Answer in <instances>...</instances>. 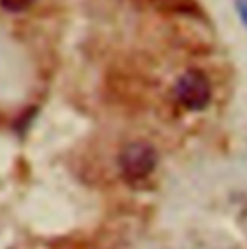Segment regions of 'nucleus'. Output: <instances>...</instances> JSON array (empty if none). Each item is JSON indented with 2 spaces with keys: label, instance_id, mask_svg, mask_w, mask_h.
Listing matches in <instances>:
<instances>
[{
  "label": "nucleus",
  "instance_id": "1",
  "mask_svg": "<svg viewBox=\"0 0 247 249\" xmlns=\"http://www.w3.org/2000/svg\"><path fill=\"white\" fill-rule=\"evenodd\" d=\"M157 162H159V155L155 147L147 141H133L125 145L118 157L120 172L129 182H139L149 178L157 168Z\"/></svg>",
  "mask_w": 247,
  "mask_h": 249
},
{
  "label": "nucleus",
  "instance_id": "2",
  "mask_svg": "<svg viewBox=\"0 0 247 249\" xmlns=\"http://www.w3.org/2000/svg\"><path fill=\"white\" fill-rule=\"evenodd\" d=\"M174 95L187 110H203L211 103L212 89L205 73L197 70H187L178 77L174 85Z\"/></svg>",
  "mask_w": 247,
  "mask_h": 249
},
{
  "label": "nucleus",
  "instance_id": "3",
  "mask_svg": "<svg viewBox=\"0 0 247 249\" xmlns=\"http://www.w3.org/2000/svg\"><path fill=\"white\" fill-rule=\"evenodd\" d=\"M159 10H164V12H180V14H189V12H195V0H143Z\"/></svg>",
  "mask_w": 247,
  "mask_h": 249
},
{
  "label": "nucleus",
  "instance_id": "4",
  "mask_svg": "<svg viewBox=\"0 0 247 249\" xmlns=\"http://www.w3.org/2000/svg\"><path fill=\"white\" fill-rule=\"evenodd\" d=\"M37 0H0V8L10 12V14H19L25 12L27 8H31Z\"/></svg>",
  "mask_w": 247,
  "mask_h": 249
},
{
  "label": "nucleus",
  "instance_id": "5",
  "mask_svg": "<svg viewBox=\"0 0 247 249\" xmlns=\"http://www.w3.org/2000/svg\"><path fill=\"white\" fill-rule=\"evenodd\" d=\"M236 10H238V16L242 18L244 25L247 27V0H236Z\"/></svg>",
  "mask_w": 247,
  "mask_h": 249
}]
</instances>
